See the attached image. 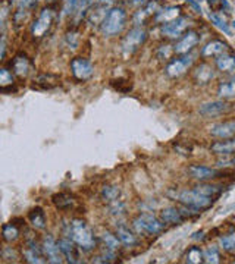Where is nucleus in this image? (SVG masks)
<instances>
[{"instance_id":"1","label":"nucleus","mask_w":235,"mask_h":264,"mask_svg":"<svg viewBox=\"0 0 235 264\" xmlns=\"http://www.w3.org/2000/svg\"><path fill=\"white\" fill-rule=\"evenodd\" d=\"M69 233H70L72 241L76 245H79V248H82L85 251H90L94 248L95 241H94L93 232L84 220H79V219L72 220L69 224Z\"/></svg>"},{"instance_id":"2","label":"nucleus","mask_w":235,"mask_h":264,"mask_svg":"<svg viewBox=\"0 0 235 264\" xmlns=\"http://www.w3.org/2000/svg\"><path fill=\"white\" fill-rule=\"evenodd\" d=\"M125 21H126V13L122 7H112L107 10V13L104 15L103 21H101V31L104 35L112 37L119 34L123 26H125Z\"/></svg>"},{"instance_id":"3","label":"nucleus","mask_w":235,"mask_h":264,"mask_svg":"<svg viewBox=\"0 0 235 264\" xmlns=\"http://www.w3.org/2000/svg\"><path fill=\"white\" fill-rule=\"evenodd\" d=\"M178 199L185 204L189 208L194 210H204L207 207H210L213 204V198L207 197L201 192H198L197 189H191V191H181L178 194Z\"/></svg>"},{"instance_id":"4","label":"nucleus","mask_w":235,"mask_h":264,"mask_svg":"<svg viewBox=\"0 0 235 264\" xmlns=\"http://www.w3.org/2000/svg\"><path fill=\"white\" fill-rule=\"evenodd\" d=\"M134 227L138 233L157 235L163 230V223L151 214H140L134 220Z\"/></svg>"},{"instance_id":"5","label":"nucleus","mask_w":235,"mask_h":264,"mask_svg":"<svg viewBox=\"0 0 235 264\" xmlns=\"http://www.w3.org/2000/svg\"><path fill=\"white\" fill-rule=\"evenodd\" d=\"M145 37H147V34H145V31H144L142 28H132V29L126 34V37H125V40H123V43H122V50H123V53H125V54L134 53V51L145 41Z\"/></svg>"},{"instance_id":"6","label":"nucleus","mask_w":235,"mask_h":264,"mask_svg":"<svg viewBox=\"0 0 235 264\" xmlns=\"http://www.w3.org/2000/svg\"><path fill=\"white\" fill-rule=\"evenodd\" d=\"M53 22V10L51 9H43L41 13L38 15V18L34 21L32 26H31V34L34 38H40L43 37L48 28L51 26Z\"/></svg>"},{"instance_id":"7","label":"nucleus","mask_w":235,"mask_h":264,"mask_svg":"<svg viewBox=\"0 0 235 264\" xmlns=\"http://www.w3.org/2000/svg\"><path fill=\"white\" fill-rule=\"evenodd\" d=\"M43 251H44V255L47 257V261L48 263H63V252L60 249V245L59 242L54 241L53 236H46L44 241H43Z\"/></svg>"},{"instance_id":"8","label":"nucleus","mask_w":235,"mask_h":264,"mask_svg":"<svg viewBox=\"0 0 235 264\" xmlns=\"http://www.w3.org/2000/svg\"><path fill=\"white\" fill-rule=\"evenodd\" d=\"M70 69H72L73 76L76 79H79V81L88 79L94 72V67H93L91 62L87 60V59H82V57H75L70 62Z\"/></svg>"},{"instance_id":"9","label":"nucleus","mask_w":235,"mask_h":264,"mask_svg":"<svg viewBox=\"0 0 235 264\" xmlns=\"http://www.w3.org/2000/svg\"><path fill=\"white\" fill-rule=\"evenodd\" d=\"M188 26V19L184 16H178L172 21L163 22L162 25V34L167 37H179Z\"/></svg>"},{"instance_id":"10","label":"nucleus","mask_w":235,"mask_h":264,"mask_svg":"<svg viewBox=\"0 0 235 264\" xmlns=\"http://www.w3.org/2000/svg\"><path fill=\"white\" fill-rule=\"evenodd\" d=\"M198 41H200L198 34H197L195 31H188V32L175 44L173 50H175V53H178V54H185V53H188Z\"/></svg>"},{"instance_id":"11","label":"nucleus","mask_w":235,"mask_h":264,"mask_svg":"<svg viewBox=\"0 0 235 264\" xmlns=\"http://www.w3.org/2000/svg\"><path fill=\"white\" fill-rule=\"evenodd\" d=\"M192 59L191 56H185V57H181V59H175L172 60L167 67H166V73L172 78H176V76H181L191 65Z\"/></svg>"},{"instance_id":"12","label":"nucleus","mask_w":235,"mask_h":264,"mask_svg":"<svg viewBox=\"0 0 235 264\" xmlns=\"http://www.w3.org/2000/svg\"><path fill=\"white\" fill-rule=\"evenodd\" d=\"M210 133L217 138H229L235 135V120L229 122H220L210 126Z\"/></svg>"},{"instance_id":"13","label":"nucleus","mask_w":235,"mask_h":264,"mask_svg":"<svg viewBox=\"0 0 235 264\" xmlns=\"http://www.w3.org/2000/svg\"><path fill=\"white\" fill-rule=\"evenodd\" d=\"M24 257L28 263H44L46 260H43L46 255H44V251H43V246L40 248L37 245V242L34 241H29L26 243V248L24 251Z\"/></svg>"},{"instance_id":"14","label":"nucleus","mask_w":235,"mask_h":264,"mask_svg":"<svg viewBox=\"0 0 235 264\" xmlns=\"http://www.w3.org/2000/svg\"><path fill=\"white\" fill-rule=\"evenodd\" d=\"M225 110H226V104L223 101H210V103L201 104L198 109V113L204 117H210V116H217L223 113Z\"/></svg>"},{"instance_id":"15","label":"nucleus","mask_w":235,"mask_h":264,"mask_svg":"<svg viewBox=\"0 0 235 264\" xmlns=\"http://www.w3.org/2000/svg\"><path fill=\"white\" fill-rule=\"evenodd\" d=\"M188 172L194 179H198V180H207L217 175V172L214 169H210L206 166H191L188 169Z\"/></svg>"},{"instance_id":"16","label":"nucleus","mask_w":235,"mask_h":264,"mask_svg":"<svg viewBox=\"0 0 235 264\" xmlns=\"http://www.w3.org/2000/svg\"><path fill=\"white\" fill-rule=\"evenodd\" d=\"M29 60L25 54H18L13 62H12V67H13V72L18 75V76H26L28 72H29Z\"/></svg>"},{"instance_id":"17","label":"nucleus","mask_w":235,"mask_h":264,"mask_svg":"<svg viewBox=\"0 0 235 264\" xmlns=\"http://www.w3.org/2000/svg\"><path fill=\"white\" fill-rule=\"evenodd\" d=\"M226 48V44L220 40H212L209 41L203 48H201V56L203 57H209V56H216L220 54L223 50Z\"/></svg>"},{"instance_id":"18","label":"nucleus","mask_w":235,"mask_h":264,"mask_svg":"<svg viewBox=\"0 0 235 264\" xmlns=\"http://www.w3.org/2000/svg\"><path fill=\"white\" fill-rule=\"evenodd\" d=\"M59 245H60V249L65 255V258L69 261V263H78V254H76V249L73 246V243L70 242V239L68 238H63L59 241Z\"/></svg>"},{"instance_id":"19","label":"nucleus","mask_w":235,"mask_h":264,"mask_svg":"<svg viewBox=\"0 0 235 264\" xmlns=\"http://www.w3.org/2000/svg\"><path fill=\"white\" fill-rule=\"evenodd\" d=\"M210 150L216 154H232L235 151V139H226V141H217L214 144H212Z\"/></svg>"},{"instance_id":"20","label":"nucleus","mask_w":235,"mask_h":264,"mask_svg":"<svg viewBox=\"0 0 235 264\" xmlns=\"http://www.w3.org/2000/svg\"><path fill=\"white\" fill-rule=\"evenodd\" d=\"M160 217H162V220L164 223H170V224H178L184 219V216H182L179 208H166V210L162 211Z\"/></svg>"},{"instance_id":"21","label":"nucleus","mask_w":235,"mask_h":264,"mask_svg":"<svg viewBox=\"0 0 235 264\" xmlns=\"http://www.w3.org/2000/svg\"><path fill=\"white\" fill-rule=\"evenodd\" d=\"M116 235H118V238H119V241L123 243V245H128V246H132V245H135L137 243V238H135V235L128 229V227H125V226H118L116 227Z\"/></svg>"},{"instance_id":"22","label":"nucleus","mask_w":235,"mask_h":264,"mask_svg":"<svg viewBox=\"0 0 235 264\" xmlns=\"http://www.w3.org/2000/svg\"><path fill=\"white\" fill-rule=\"evenodd\" d=\"M216 66L222 72H231L235 69V56L232 54H220L216 59Z\"/></svg>"},{"instance_id":"23","label":"nucleus","mask_w":235,"mask_h":264,"mask_svg":"<svg viewBox=\"0 0 235 264\" xmlns=\"http://www.w3.org/2000/svg\"><path fill=\"white\" fill-rule=\"evenodd\" d=\"M29 221H31V224L35 227V229H44L46 227V214H44V211L41 210V208H34V210H31V213H29Z\"/></svg>"},{"instance_id":"24","label":"nucleus","mask_w":235,"mask_h":264,"mask_svg":"<svg viewBox=\"0 0 235 264\" xmlns=\"http://www.w3.org/2000/svg\"><path fill=\"white\" fill-rule=\"evenodd\" d=\"M195 81L198 84H207L213 78V69L209 65H201L195 70Z\"/></svg>"},{"instance_id":"25","label":"nucleus","mask_w":235,"mask_h":264,"mask_svg":"<svg viewBox=\"0 0 235 264\" xmlns=\"http://www.w3.org/2000/svg\"><path fill=\"white\" fill-rule=\"evenodd\" d=\"M217 94L220 97H234L235 95V78H232L226 82H222L219 85Z\"/></svg>"},{"instance_id":"26","label":"nucleus","mask_w":235,"mask_h":264,"mask_svg":"<svg viewBox=\"0 0 235 264\" xmlns=\"http://www.w3.org/2000/svg\"><path fill=\"white\" fill-rule=\"evenodd\" d=\"M53 202L57 208H68L73 204V198L68 194H57L53 197Z\"/></svg>"},{"instance_id":"27","label":"nucleus","mask_w":235,"mask_h":264,"mask_svg":"<svg viewBox=\"0 0 235 264\" xmlns=\"http://www.w3.org/2000/svg\"><path fill=\"white\" fill-rule=\"evenodd\" d=\"M1 235H3V239L7 241V242H12L15 241L18 236H19V230L15 224L9 223V224H4L3 226V230H1Z\"/></svg>"},{"instance_id":"28","label":"nucleus","mask_w":235,"mask_h":264,"mask_svg":"<svg viewBox=\"0 0 235 264\" xmlns=\"http://www.w3.org/2000/svg\"><path fill=\"white\" fill-rule=\"evenodd\" d=\"M194 189H197L198 192H201V194H204L207 197H212V198H214L216 195L220 194V188L214 186V185H198Z\"/></svg>"},{"instance_id":"29","label":"nucleus","mask_w":235,"mask_h":264,"mask_svg":"<svg viewBox=\"0 0 235 264\" xmlns=\"http://www.w3.org/2000/svg\"><path fill=\"white\" fill-rule=\"evenodd\" d=\"M101 238H103V242H104V245H106L107 249L116 251V249L119 248V241H118V238H116L115 235H112V233H109V232H104V233L101 235Z\"/></svg>"},{"instance_id":"30","label":"nucleus","mask_w":235,"mask_h":264,"mask_svg":"<svg viewBox=\"0 0 235 264\" xmlns=\"http://www.w3.org/2000/svg\"><path fill=\"white\" fill-rule=\"evenodd\" d=\"M210 21L219 28V29H222L225 34H231V31H229V26H228V23L225 22V19L220 16V15H217V13H210Z\"/></svg>"},{"instance_id":"31","label":"nucleus","mask_w":235,"mask_h":264,"mask_svg":"<svg viewBox=\"0 0 235 264\" xmlns=\"http://www.w3.org/2000/svg\"><path fill=\"white\" fill-rule=\"evenodd\" d=\"M79 3H81V0H65L63 9H62V15H63V16L72 15L75 10H78Z\"/></svg>"},{"instance_id":"32","label":"nucleus","mask_w":235,"mask_h":264,"mask_svg":"<svg viewBox=\"0 0 235 264\" xmlns=\"http://www.w3.org/2000/svg\"><path fill=\"white\" fill-rule=\"evenodd\" d=\"M203 258L206 263H219V251L216 246H210L204 251Z\"/></svg>"},{"instance_id":"33","label":"nucleus","mask_w":235,"mask_h":264,"mask_svg":"<svg viewBox=\"0 0 235 264\" xmlns=\"http://www.w3.org/2000/svg\"><path fill=\"white\" fill-rule=\"evenodd\" d=\"M101 195L106 201H115L119 197V188L118 186H104Z\"/></svg>"},{"instance_id":"34","label":"nucleus","mask_w":235,"mask_h":264,"mask_svg":"<svg viewBox=\"0 0 235 264\" xmlns=\"http://www.w3.org/2000/svg\"><path fill=\"white\" fill-rule=\"evenodd\" d=\"M12 84H13L12 73L6 67H1L0 69V85H1V89H4L6 85H12Z\"/></svg>"},{"instance_id":"35","label":"nucleus","mask_w":235,"mask_h":264,"mask_svg":"<svg viewBox=\"0 0 235 264\" xmlns=\"http://www.w3.org/2000/svg\"><path fill=\"white\" fill-rule=\"evenodd\" d=\"M201 258H203V254H201V251H200L197 246H192V248L187 252V261H188V263L195 264V263H200Z\"/></svg>"},{"instance_id":"36","label":"nucleus","mask_w":235,"mask_h":264,"mask_svg":"<svg viewBox=\"0 0 235 264\" xmlns=\"http://www.w3.org/2000/svg\"><path fill=\"white\" fill-rule=\"evenodd\" d=\"M220 245H222L225 249H228V251L235 249V233H231V235H228V236H223V238L220 239Z\"/></svg>"},{"instance_id":"37","label":"nucleus","mask_w":235,"mask_h":264,"mask_svg":"<svg viewBox=\"0 0 235 264\" xmlns=\"http://www.w3.org/2000/svg\"><path fill=\"white\" fill-rule=\"evenodd\" d=\"M217 166L219 167H225V166H235V157H223L217 160Z\"/></svg>"},{"instance_id":"38","label":"nucleus","mask_w":235,"mask_h":264,"mask_svg":"<svg viewBox=\"0 0 235 264\" xmlns=\"http://www.w3.org/2000/svg\"><path fill=\"white\" fill-rule=\"evenodd\" d=\"M66 40H68V43H69V45L72 47V48H75L76 47V40H78V35L76 34H68V37H66Z\"/></svg>"},{"instance_id":"39","label":"nucleus","mask_w":235,"mask_h":264,"mask_svg":"<svg viewBox=\"0 0 235 264\" xmlns=\"http://www.w3.org/2000/svg\"><path fill=\"white\" fill-rule=\"evenodd\" d=\"M125 1H126V4H129V6H141V4L145 3V0H125Z\"/></svg>"},{"instance_id":"40","label":"nucleus","mask_w":235,"mask_h":264,"mask_svg":"<svg viewBox=\"0 0 235 264\" xmlns=\"http://www.w3.org/2000/svg\"><path fill=\"white\" fill-rule=\"evenodd\" d=\"M187 1H188V3H189V4H191V6L197 10V12H201V7H200V6H198L194 0H187Z\"/></svg>"},{"instance_id":"41","label":"nucleus","mask_w":235,"mask_h":264,"mask_svg":"<svg viewBox=\"0 0 235 264\" xmlns=\"http://www.w3.org/2000/svg\"><path fill=\"white\" fill-rule=\"evenodd\" d=\"M209 3H214V0H207Z\"/></svg>"},{"instance_id":"42","label":"nucleus","mask_w":235,"mask_h":264,"mask_svg":"<svg viewBox=\"0 0 235 264\" xmlns=\"http://www.w3.org/2000/svg\"><path fill=\"white\" fill-rule=\"evenodd\" d=\"M232 26H234V28H235V21H234V22H232Z\"/></svg>"},{"instance_id":"43","label":"nucleus","mask_w":235,"mask_h":264,"mask_svg":"<svg viewBox=\"0 0 235 264\" xmlns=\"http://www.w3.org/2000/svg\"><path fill=\"white\" fill-rule=\"evenodd\" d=\"M101 1H106V0H101Z\"/></svg>"}]
</instances>
